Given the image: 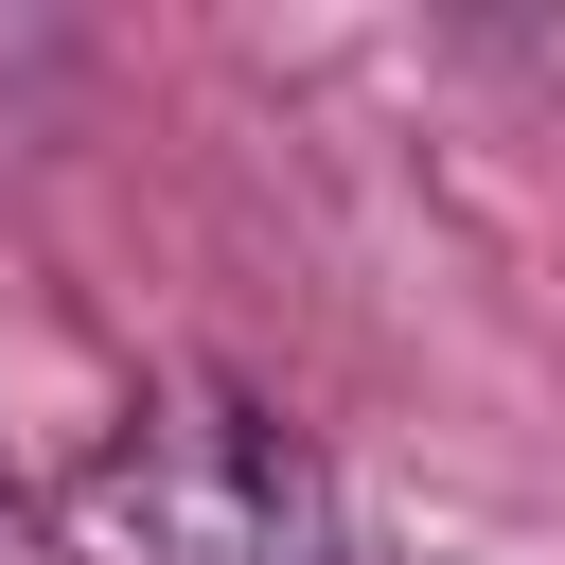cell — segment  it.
Masks as SVG:
<instances>
[]
</instances>
